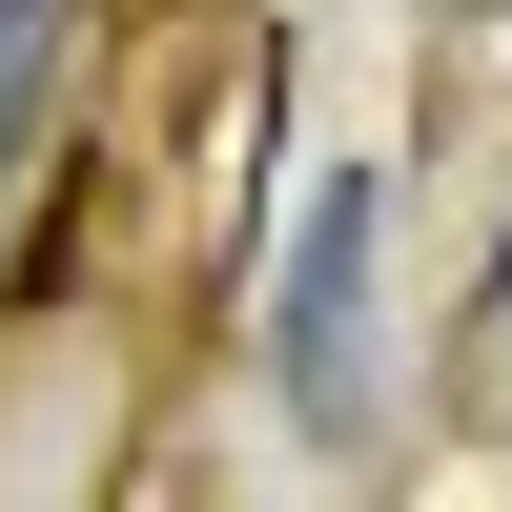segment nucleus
<instances>
[{
	"mask_svg": "<svg viewBox=\"0 0 512 512\" xmlns=\"http://www.w3.org/2000/svg\"><path fill=\"white\" fill-rule=\"evenodd\" d=\"M267 369L308 431H349L369 410V185H308V226H287V308H267Z\"/></svg>",
	"mask_w": 512,
	"mask_h": 512,
	"instance_id": "obj_1",
	"label": "nucleus"
},
{
	"mask_svg": "<svg viewBox=\"0 0 512 512\" xmlns=\"http://www.w3.org/2000/svg\"><path fill=\"white\" fill-rule=\"evenodd\" d=\"M62 21H82V0H0V164H21L41 82H62Z\"/></svg>",
	"mask_w": 512,
	"mask_h": 512,
	"instance_id": "obj_2",
	"label": "nucleus"
}]
</instances>
